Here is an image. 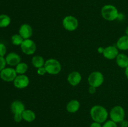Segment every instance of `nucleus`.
Instances as JSON below:
<instances>
[{
    "mask_svg": "<svg viewBox=\"0 0 128 127\" xmlns=\"http://www.w3.org/2000/svg\"><path fill=\"white\" fill-rule=\"evenodd\" d=\"M90 115L94 122L102 123L107 120L109 113L104 107L100 105L93 106L90 110Z\"/></svg>",
    "mask_w": 128,
    "mask_h": 127,
    "instance_id": "f257e3e1",
    "label": "nucleus"
},
{
    "mask_svg": "<svg viewBox=\"0 0 128 127\" xmlns=\"http://www.w3.org/2000/svg\"><path fill=\"white\" fill-rule=\"evenodd\" d=\"M101 15L106 21H114L118 19L120 12L116 6L111 4H106L101 9Z\"/></svg>",
    "mask_w": 128,
    "mask_h": 127,
    "instance_id": "f03ea898",
    "label": "nucleus"
},
{
    "mask_svg": "<svg viewBox=\"0 0 128 127\" xmlns=\"http://www.w3.org/2000/svg\"><path fill=\"white\" fill-rule=\"evenodd\" d=\"M44 67L48 73L50 75H58L61 72L62 66L58 60L51 58L45 62Z\"/></svg>",
    "mask_w": 128,
    "mask_h": 127,
    "instance_id": "7ed1b4c3",
    "label": "nucleus"
},
{
    "mask_svg": "<svg viewBox=\"0 0 128 127\" xmlns=\"http://www.w3.org/2000/svg\"><path fill=\"white\" fill-rule=\"evenodd\" d=\"M88 82L90 86L98 88L103 84L104 82V77L101 72L95 71L89 75Z\"/></svg>",
    "mask_w": 128,
    "mask_h": 127,
    "instance_id": "20e7f679",
    "label": "nucleus"
},
{
    "mask_svg": "<svg viewBox=\"0 0 128 127\" xmlns=\"http://www.w3.org/2000/svg\"><path fill=\"white\" fill-rule=\"evenodd\" d=\"M110 118L111 120L114 121L116 123H120L121 121L124 120L125 110L122 107L117 105L114 107L111 110L110 113Z\"/></svg>",
    "mask_w": 128,
    "mask_h": 127,
    "instance_id": "39448f33",
    "label": "nucleus"
},
{
    "mask_svg": "<svg viewBox=\"0 0 128 127\" xmlns=\"http://www.w3.org/2000/svg\"><path fill=\"white\" fill-rule=\"evenodd\" d=\"M62 26L67 31L72 32L76 31L79 26V21L76 17L67 16L62 20Z\"/></svg>",
    "mask_w": 128,
    "mask_h": 127,
    "instance_id": "423d86ee",
    "label": "nucleus"
},
{
    "mask_svg": "<svg viewBox=\"0 0 128 127\" xmlns=\"http://www.w3.org/2000/svg\"><path fill=\"white\" fill-rule=\"evenodd\" d=\"M20 46H21V51H22V52L28 56L34 54L37 49V46L35 42L31 39L24 40L23 42Z\"/></svg>",
    "mask_w": 128,
    "mask_h": 127,
    "instance_id": "0eeeda50",
    "label": "nucleus"
},
{
    "mask_svg": "<svg viewBox=\"0 0 128 127\" xmlns=\"http://www.w3.org/2000/svg\"><path fill=\"white\" fill-rule=\"evenodd\" d=\"M18 73H16L15 68L11 67L5 68L0 72V78L4 82H13L16 77H17Z\"/></svg>",
    "mask_w": 128,
    "mask_h": 127,
    "instance_id": "6e6552de",
    "label": "nucleus"
},
{
    "mask_svg": "<svg viewBox=\"0 0 128 127\" xmlns=\"http://www.w3.org/2000/svg\"><path fill=\"white\" fill-rule=\"evenodd\" d=\"M14 85L18 89H24L30 85V78L25 74L18 75L13 81Z\"/></svg>",
    "mask_w": 128,
    "mask_h": 127,
    "instance_id": "1a4fd4ad",
    "label": "nucleus"
},
{
    "mask_svg": "<svg viewBox=\"0 0 128 127\" xmlns=\"http://www.w3.org/2000/svg\"><path fill=\"white\" fill-rule=\"evenodd\" d=\"M119 54V49L116 46H110L105 47L102 55L105 58L109 60H112L116 59Z\"/></svg>",
    "mask_w": 128,
    "mask_h": 127,
    "instance_id": "9d476101",
    "label": "nucleus"
},
{
    "mask_svg": "<svg viewBox=\"0 0 128 127\" xmlns=\"http://www.w3.org/2000/svg\"><path fill=\"white\" fill-rule=\"evenodd\" d=\"M5 59L7 64L11 67H16L21 61V58L20 55L14 52L8 54Z\"/></svg>",
    "mask_w": 128,
    "mask_h": 127,
    "instance_id": "9b49d317",
    "label": "nucleus"
},
{
    "mask_svg": "<svg viewBox=\"0 0 128 127\" xmlns=\"http://www.w3.org/2000/svg\"><path fill=\"white\" fill-rule=\"evenodd\" d=\"M68 82L71 85L75 87L81 83L82 80V75L78 71H73L71 72L68 76Z\"/></svg>",
    "mask_w": 128,
    "mask_h": 127,
    "instance_id": "f8f14e48",
    "label": "nucleus"
},
{
    "mask_svg": "<svg viewBox=\"0 0 128 127\" xmlns=\"http://www.w3.org/2000/svg\"><path fill=\"white\" fill-rule=\"evenodd\" d=\"M19 34L24 39H30L33 34V29L32 27L28 24H23L21 25L19 29Z\"/></svg>",
    "mask_w": 128,
    "mask_h": 127,
    "instance_id": "ddd939ff",
    "label": "nucleus"
},
{
    "mask_svg": "<svg viewBox=\"0 0 128 127\" xmlns=\"http://www.w3.org/2000/svg\"><path fill=\"white\" fill-rule=\"evenodd\" d=\"M25 105L20 100H15L11 105V110L14 114L22 113L25 110Z\"/></svg>",
    "mask_w": 128,
    "mask_h": 127,
    "instance_id": "4468645a",
    "label": "nucleus"
},
{
    "mask_svg": "<svg viewBox=\"0 0 128 127\" xmlns=\"http://www.w3.org/2000/svg\"><path fill=\"white\" fill-rule=\"evenodd\" d=\"M80 102L78 100H71L68 103L66 109L69 113H76L80 108Z\"/></svg>",
    "mask_w": 128,
    "mask_h": 127,
    "instance_id": "2eb2a0df",
    "label": "nucleus"
},
{
    "mask_svg": "<svg viewBox=\"0 0 128 127\" xmlns=\"http://www.w3.org/2000/svg\"><path fill=\"white\" fill-rule=\"evenodd\" d=\"M116 63L121 68H126L128 66V56L124 54H119L116 57Z\"/></svg>",
    "mask_w": 128,
    "mask_h": 127,
    "instance_id": "dca6fc26",
    "label": "nucleus"
},
{
    "mask_svg": "<svg viewBox=\"0 0 128 127\" xmlns=\"http://www.w3.org/2000/svg\"><path fill=\"white\" fill-rule=\"evenodd\" d=\"M116 47L121 51L128 50V36L127 35L121 36L119 38L116 43Z\"/></svg>",
    "mask_w": 128,
    "mask_h": 127,
    "instance_id": "f3484780",
    "label": "nucleus"
},
{
    "mask_svg": "<svg viewBox=\"0 0 128 127\" xmlns=\"http://www.w3.org/2000/svg\"><path fill=\"white\" fill-rule=\"evenodd\" d=\"M22 118L26 122H32L35 120L36 118V113L31 110H25L22 113Z\"/></svg>",
    "mask_w": 128,
    "mask_h": 127,
    "instance_id": "a211bd4d",
    "label": "nucleus"
},
{
    "mask_svg": "<svg viewBox=\"0 0 128 127\" xmlns=\"http://www.w3.org/2000/svg\"><path fill=\"white\" fill-rule=\"evenodd\" d=\"M32 64L35 68H39L44 66V59L41 56H35L32 59Z\"/></svg>",
    "mask_w": 128,
    "mask_h": 127,
    "instance_id": "6ab92c4d",
    "label": "nucleus"
},
{
    "mask_svg": "<svg viewBox=\"0 0 128 127\" xmlns=\"http://www.w3.org/2000/svg\"><path fill=\"white\" fill-rule=\"evenodd\" d=\"M11 22V19L8 15L2 14L0 15V27L4 28L10 25Z\"/></svg>",
    "mask_w": 128,
    "mask_h": 127,
    "instance_id": "aec40b11",
    "label": "nucleus"
},
{
    "mask_svg": "<svg viewBox=\"0 0 128 127\" xmlns=\"http://www.w3.org/2000/svg\"><path fill=\"white\" fill-rule=\"evenodd\" d=\"M16 72L18 75L25 74L28 70V65L25 62H21L16 66Z\"/></svg>",
    "mask_w": 128,
    "mask_h": 127,
    "instance_id": "412c9836",
    "label": "nucleus"
},
{
    "mask_svg": "<svg viewBox=\"0 0 128 127\" xmlns=\"http://www.w3.org/2000/svg\"><path fill=\"white\" fill-rule=\"evenodd\" d=\"M24 40V39L22 38V37L20 34H14L11 37V42H12V44L14 45V46H21Z\"/></svg>",
    "mask_w": 128,
    "mask_h": 127,
    "instance_id": "4be33fe9",
    "label": "nucleus"
},
{
    "mask_svg": "<svg viewBox=\"0 0 128 127\" xmlns=\"http://www.w3.org/2000/svg\"><path fill=\"white\" fill-rule=\"evenodd\" d=\"M102 127H118V125L117 123L111 120L106 121Z\"/></svg>",
    "mask_w": 128,
    "mask_h": 127,
    "instance_id": "5701e85b",
    "label": "nucleus"
},
{
    "mask_svg": "<svg viewBox=\"0 0 128 127\" xmlns=\"http://www.w3.org/2000/svg\"><path fill=\"white\" fill-rule=\"evenodd\" d=\"M7 52V47L4 44L0 43V56L4 57Z\"/></svg>",
    "mask_w": 128,
    "mask_h": 127,
    "instance_id": "b1692460",
    "label": "nucleus"
},
{
    "mask_svg": "<svg viewBox=\"0 0 128 127\" xmlns=\"http://www.w3.org/2000/svg\"><path fill=\"white\" fill-rule=\"evenodd\" d=\"M6 64H7V63H6V59L4 57L0 56V72H1L4 68H6Z\"/></svg>",
    "mask_w": 128,
    "mask_h": 127,
    "instance_id": "393cba45",
    "label": "nucleus"
},
{
    "mask_svg": "<svg viewBox=\"0 0 128 127\" xmlns=\"http://www.w3.org/2000/svg\"><path fill=\"white\" fill-rule=\"evenodd\" d=\"M14 120L17 123H20L23 120L22 118V113H17V114H14Z\"/></svg>",
    "mask_w": 128,
    "mask_h": 127,
    "instance_id": "a878e982",
    "label": "nucleus"
},
{
    "mask_svg": "<svg viewBox=\"0 0 128 127\" xmlns=\"http://www.w3.org/2000/svg\"><path fill=\"white\" fill-rule=\"evenodd\" d=\"M37 73L39 75L43 76V75H44L46 73H47V72H46V68H45V67H41V68H38Z\"/></svg>",
    "mask_w": 128,
    "mask_h": 127,
    "instance_id": "bb28decb",
    "label": "nucleus"
},
{
    "mask_svg": "<svg viewBox=\"0 0 128 127\" xmlns=\"http://www.w3.org/2000/svg\"><path fill=\"white\" fill-rule=\"evenodd\" d=\"M120 125H121V127H128V121L123 120L120 122Z\"/></svg>",
    "mask_w": 128,
    "mask_h": 127,
    "instance_id": "cd10ccee",
    "label": "nucleus"
},
{
    "mask_svg": "<svg viewBox=\"0 0 128 127\" xmlns=\"http://www.w3.org/2000/svg\"><path fill=\"white\" fill-rule=\"evenodd\" d=\"M96 88H96V87L90 86V88H89V92H90L91 94H94L96 92Z\"/></svg>",
    "mask_w": 128,
    "mask_h": 127,
    "instance_id": "c85d7f7f",
    "label": "nucleus"
},
{
    "mask_svg": "<svg viewBox=\"0 0 128 127\" xmlns=\"http://www.w3.org/2000/svg\"><path fill=\"white\" fill-rule=\"evenodd\" d=\"M102 126L101 125V123H98V122H94L91 123V126L90 127H102Z\"/></svg>",
    "mask_w": 128,
    "mask_h": 127,
    "instance_id": "c756f323",
    "label": "nucleus"
},
{
    "mask_svg": "<svg viewBox=\"0 0 128 127\" xmlns=\"http://www.w3.org/2000/svg\"><path fill=\"white\" fill-rule=\"evenodd\" d=\"M104 51V47H99L98 48V52H99L100 54H103Z\"/></svg>",
    "mask_w": 128,
    "mask_h": 127,
    "instance_id": "7c9ffc66",
    "label": "nucleus"
},
{
    "mask_svg": "<svg viewBox=\"0 0 128 127\" xmlns=\"http://www.w3.org/2000/svg\"><path fill=\"white\" fill-rule=\"evenodd\" d=\"M125 74H126V77H127L128 79V66L125 68Z\"/></svg>",
    "mask_w": 128,
    "mask_h": 127,
    "instance_id": "2f4dec72",
    "label": "nucleus"
},
{
    "mask_svg": "<svg viewBox=\"0 0 128 127\" xmlns=\"http://www.w3.org/2000/svg\"><path fill=\"white\" fill-rule=\"evenodd\" d=\"M126 35L128 36V27L126 28Z\"/></svg>",
    "mask_w": 128,
    "mask_h": 127,
    "instance_id": "473e14b6",
    "label": "nucleus"
}]
</instances>
